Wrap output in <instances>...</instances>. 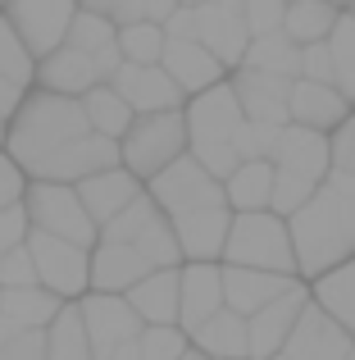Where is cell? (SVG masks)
<instances>
[{
    "label": "cell",
    "mask_w": 355,
    "mask_h": 360,
    "mask_svg": "<svg viewBox=\"0 0 355 360\" xmlns=\"http://www.w3.org/2000/svg\"><path fill=\"white\" fill-rule=\"evenodd\" d=\"M5 155L23 169L27 183L78 187L119 165V141H105L87 128L82 101L27 91L14 123L5 128Z\"/></svg>",
    "instance_id": "obj_1"
},
{
    "label": "cell",
    "mask_w": 355,
    "mask_h": 360,
    "mask_svg": "<svg viewBox=\"0 0 355 360\" xmlns=\"http://www.w3.org/2000/svg\"><path fill=\"white\" fill-rule=\"evenodd\" d=\"M296 251V278L310 288L323 274L355 260V178L328 174V183L287 219Z\"/></svg>",
    "instance_id": "obj_2"
},
{
    "label": "cell",
    "mask_w": 355,
    "mask_h": 360,
    "mask_svg": "<svg viewBox=\"0 0 355 360\" xmlns=\"http://www.w3.org/2000/svg\"><path fill=\"white\" fill-rule=\"evenodd\" d=\"M182 119H187V155L210 178L223 183V178L237 169V132H241V123H246L232 87L219 82V87L192 96L182 105Z\"/></svg>",
    "instance_id": "obj_3"
},
{
    "label": "cell",
    "mask_w": 355,
    "mask_h": 360,
    "mask_svg": "<svg viewBox=\"0 0 355 360\" xmlns=\"http://www.w3.org/2000/svg\"><path fill=\"white\" fill-rule=\"evenodd\" d=\"M333 174V155H328V137L319 132H305L287 123L283 146L274 155V214L278 219H292Z\"/></svg>",
    "instance_id": "obj_4"
},
{
    "label": "cell",
    "mask_w": 355,
    "mask_h": 360,
    "mask_svg": "<svg viewBox=\"0 0 355 360\" xmlns=\"http://www.w3.org/2000/svg\"><path fill=\"white\" fill-rule=\"evenodd\" d=\"M228 269H255V274H278V278H296V251L287 219H278L274 210L264 214H232L228 246L223 260Z\"/></svg>",
    "instance_id": "obj_5"
},
{
    "label": "cell",
    "mask_w": 355,
    "mask_h": 360,
    "mask_svg": "<svg viewBox=\"0 0 355 360\" xmlns=\"http://www.w3.org/2000/svg\"><path fill=\"white\" fill-rule=\"evenodd\" d=\"M182 155H187V119H182V110L137 119L133 128H128V137L119 141V165H123L142 187L151 183V178H160L169 165H178Z\"/></svg>",
    "instance_id": "obj_6"
},
{
    "label": "cell",
    "mask_w": 355,
    "mask_h": 360,
    "mask_svg": "<svg viewBox=\"0 0 355 360\" xmlns=\"http://www.w3.org/2000/svg\"><path fill=\"white\" fill-rule=\"evenodd\" d=\"M23 210H27L32 233L73 242V246H82V251H91V246L100 242V229L91 224V214H87V205H82L78 187H64V183H27Z\"/></svg>",
    "instance_id": "obj_7"
},
{
    "label": "cell",
    "mask_w": 355,
    "mask_h": 360,
    "mask_svg": "<svg viewBox=\"0 0 355 360\" xmlns=\"http://www.w3.org/2000/svg\"><path fill=\"white\" fill-rule=\"evenodd\" d=\"M82 310V328L91 342V360H137V338H142V319L123 297H100L87 292L78 301Z\"/></svg>",
    "instance_id": "obj_8"
},
{
    "label": "cell",
    "mask_w": 355,
    "mask_h": 360,
    "mask_svg": "<svg viewBox=\"0 0 355 360\" xmlns=\"http://www.w3.org/2000/svg\"><path fill=\"white\" fill-rule=\"evenodd\" d=\"M27 255H32L36 283H41L51 297H60L64 306L82 301L91 292V251L60 238H46V233H27Z\"/></svg>",
    "instance_id": "obj_9"
},
{
    "label": "cell",
    "mask_w": 355,
    "mask_h": 360,
    "mask_svg": "<svg viewBox=\"0 0 355 360\" xmlns=\"http://www.w3.org/2000/svg\"><path fill=\"white\" fill-rule=\"evenodd\" d=\"M5 23L14 27V37L27 46L36 64L46 55H55L64 41H69V27L78 18V0H9L0 5Z\"/></svg>",
    "instance_id": "obj_10"
},
{
    "label": "cell",
    "mask_w": 355,
    "mask_h": 360,
    "mask_svg": "<svg viewBox=\"0 0 355 360\" xmlns=\"http://www.w3.org/2000/svg\"><path fill=\"white\" fill-rule=\"evenodd\" d=\"M196 41H201L228 73H237L241 60H246V51H250L246 0H201V5H196Z\"/></svg>",
    "instance_id": "obj_11"
},
{
    "label": "cell",
    "mask_w": 355,
    "mask_h": 360,
    "mask_svg": "<svg viewBox=\"0 0 355 360\" xmlns=\"http://www.w3.org/2000/svg\"><path fill=\"white\" fill-rule=\"evenodd\" d=\"M146 196H151V201L160 205V214L173 224V219H182V214L201 210V205L223 201V183L205 174L192 155H182L178 165L164 169L160 178H151V183H146Z\"/></svg>",
    "instance_id": "obj_12"
},
{
    "label": "cell",
    "mask_w": 355,
    "mask_h": 360,
    "mask_svg": "<svg viewBox=\"0 0 355 360\" xmlns=\"http://www.w3.org/2000/svg\"><path fill=\"white\" fill-rule=\"evenodd\" d=\"M109 87L128 101V110H133L137 119H146V115H173V110L187 105V96L178 91V82L160 69V64H151V69L123 64V69L109 78Z\"/></svg>",
    "instance_id": "obj_13"
},
{
    "label": "cell",
    "mask_w": 355,
    "mask_h": 360,
    "mask_svg": "<svg viewBox=\"0 0 355 360\" xmlns=\"http://www.w3.org/2000/svg\"><path fill=\"white\" fill-rule=\"evenodd\" d=\"M305 306H310V288L296 278L274 306H264L260 315H250L246 319V328H250V360L283 356V347H287V338H292V328H296V319H301Z\"/></svg>",
    "instance_id": "obj_14"
},
{
    "label": "cell",
    "mask_w": 355,
    "mask_h": 360,
    "mask_svg": "<svg viewBox=\"0 0 355 360\" xmlns=\"http://www.w3.org/2000/svg\"><path fill=\"white\" fill-rule=\"evenodd\" d=\"M355 115V110L342 101L337 87H323V82H305L296 78L292 82V96H287V123L292 128H305V132H319V137H333Z\"/></svg>",
    "instance_id": "obj_15"
},
{
    "label": "cell",
    "mask_w": 355,
    "mask_h": 360,
    "mask_svg": "<svg viewBox=\"0 0 355 360\" xmlns=\"http://www.w3.org/2000/svg\"><path fill=\"white\" fill-rule=\"evenodd\" d=\"M351 352H355L351 333L333 315H323L314 301L301 310V319H296L292 338L283 347V356H292V360H347Z\"/></svg>",
    "instance_id": "obj_16"
},
{
    "label": "cell",
    "mask_w": 355,
    "mask_h": 360,
    "mask_svg": "<svg viewBox=\"0 0 355 360\" xmlns=\"http://www.w3.org/2000/svg\"><path fill=\"white\" fill-rule=\"evenodd\" d=\"M223 310V264H182L178 269V328L192 333Z\"/></svg>",
    "instance_id": "obj_17"
},
{
    "label": "cell",
    "mask_w": 355,
    "mask_h": 360,
    "mask_svg": "<svg viewBox=\"0 0 355 360\" xmlns=\"http://www.w3.org/2000/svg\"><path fill=\"white\" fill-rule=\"evenodd\" d=\"M228 87H232L241 115H246L250 123H278V128H287V96H292V78L237 69V73H228Z\"/></svg>",
    "instance_id": "obj_18"
},
{
    "label": "cell",
    "mask_w": 355,
    "mask_h": 360,
    "mask_svg": "<svg viewBox=\"0 0 355 360\" xmlns=\"http://www.w3.org/2000/svg\"><path fill=\"white\" fill-rule=\"evenodd\" d=\"M151 274L155 264L137 246H114V242L91 246V292H100V297H128Z\"/></svg>",
    "instance_id": "obj_19"
},
{
    "label": "cell",
    "mask_w": 355,
    "mask_h": 360,
    "mask_svg": "<svg viewBox=\"0 0 355 360\" xmlns=\"http://www.w3.org/2000/svg\"><path fill=\"white\" fill-rule=\"evenodd\" d=\"M64 46H73V51L87 55V60L96 64L100 82H109L119 69H123V55H119V27L109 23L96 5H78V18H73L69 41H64Z\"/></svg>",
    "instance_id": "obj_20"
},
{
    "label": "cell",
    "mask_w": 355,
    "mask_h": 360,
    "mask_svg": "<svg viewBox=\"0 0 355 360\" xmlns=\"http://www.w3.org/2000/svg\"><path fill=\"white\" fill-rule=\"evenodd\" d=\"M160 69L178 82V91H182L187 101L201 96V91H210V87H219V82H228V69H223L201 41H169Z\"/></svg>",
    "instance_id": "obj_21"
},
{
    "label": "cell",
    "mask_w": 355,
    "mask_h": 360,
    "mask_svg": "<svg viewBox=\"0 0 355 360\" xmlns=\"http://www.w3.org/2000/svg\"><path fill=\"white\" fill-rule=\"evenodd\" d=\"M91 87H100V73H96V64H91L82 51H73V46H60L55 55H46V60L36 64V87L32 91H51V96H64V101H82Z\"/></svg>",
    "instance_id": "obj_22"
},
{
    "label": "cell",
    "mask_w": 355,
    "mask_h": 360,
    "mask_svg": "<svg viewBox=\"0 0 355 360\" xmlns=\"http://www.w3.org/2000/svg\"><path fill=\"white\" fill-rule=\"evenodd\" d=\"M142 192H146V187L137 183L123 165H114V169H105V174L78 183V196H82V205H87V214H91L96 229H105L109 219H119V214H123Z\"/></svg>",
    "instance_id": "obj_23"
},
{
    "label": "cell",
    "mask_w": 355,
    "mask_h": 360,
    "mask_svg": "<svg viewBox=\"0 0 355 360\" xmlns=\"http://www.w3.org/2000/svg\"><path fill=\"white\" fill-rule=\"evenodd\" d=\"M292 283H296V278L255 274V269H228V264H223V306H228L232 315L250 319V315H260L264 306H274V301L283 297Z\"/></svg>",
    "instance_id": "obj_24"
},
{
    "label": "cell",
    "mask_w": 355,
    "mask_h": 360,
    "mask_svg": "<svg viewBox=\"0 0 355 360\" xmlns=\"http://www.w3.org/2000/svg\"><path fill=\"white\" fill-rule=\"evenodd\" d=\"M192 347L205 360H250V328L241 315H232L228 306L219 315H210L201 328H192Z\"/></svg>",
    "instance_id": "obj_25"
},
{
    "label": "cell",
    "mask_w": 355,
    "mask_h": 360,
    "mask_svg": "<svg viewBox=\"0 0 355 360\" xmlns=\"http://www.w3.org/2000/svg\"><path fill=\"white\" fill-rule=\"evenodd\" d=\"M123 301L137 310V319L146 328H173L178 324V269H155Z\"/></svg>",
    "instance_id": "obj_26"
},
{
    "label": "cell",
    "mask_w": 355,
    "mask_h": 360,
    "mask_svg": "<svg viewBox=\"0 0 355 360\" xmlns=\"http://www.w3.org/2000/svg\"><path fill=\"white\" fill-rule=\"evenodd\" d=\"M223 196H228L232 214H264L274 210V165H237L228 178H223Z\"/></svg>",
    "instance_id": "obj_27"
},
{
    "label": "cell",
    "mask_w": 355,
    "mask_h": 360,
    "mask_svg": "<svg viewBox=\"0 0 355 360\" xmlns=\"http://www.w3.org/2000/svg\"><path fill=\"white\" fill-rule=\"evenodd\" d=\"M64 310L60 297H51L46 288H27V292H0V319L18 333H46L55 324V315Z\"/></svg>",
    "instance_id": "obj_28"
},
{
    "label": "cell",
    "mask_w": 355,
    "mask_h": 360,
    "mask_svg": "<svg viewBox=\"0 0 355 360\" xmlns=\"http://www.w3.org/2000/svg\"><path fill=\"white\" fill-rule=\"evenodd\" d=\"M82 115H87V128L105 141H123L128 128L137 123V115L128 110V101L119 96L109 82H100V87H91L87 96H82Z\"/></svg>",
    "instance_id": "obj_29"
},
{
    "label": "cell",
    "mask_w": 355,
    "mask_h": 360,
    "mask_svg": "<svg viewBox=\"0 0 355 360\" xmlns=\"http://www.w3.org/2000/svg\"><path fill=\"white\" fill-rule=\"evenodd\" d=\"M310 301L323 315L337 319L355 342V260L342 264V269H333V274H323L319 283H310Z\"/></svg>",
    "instance_id": "obj_30"
},
{
    "label": "cell",
    "mask_w": 355,
    "mask_h": 360,
    "mask_svg": "<svg viewBox=\"0 0 355 360\" xmlns=\"http://www.w3.org/2000/svg\"><path fill=\"white\" fill-rule=\"evenodd\" d=\"M337 5H319V0H296V5H287V23H283V37L292 46H319L333 37V27H337Z\"/></svg>",
    "instance_id": "obj_31"
},
{
    "label": "cell",
    "mask_w": 355,
    "mask_h": 360,
    "mask_svg": "<svg viewBox=\"0 0 355 360\" xmlns=\"http://www.w3.org/2000/svg\"><path fill=\"white\" fill-rule=\"evenodd\" d=\"M160 224H164L160 205H155L151 196L142 192L123 214H119V219H109L105 229H100V242H114V246H142L155 229H160Z\"/></svg>",
    "instance_id": "obj_32"
},
{
    "label": "cell",
    "mask_w": 355,
    "mask_h": 360,
    "mask_svg": "<svg viewBox=\"0 0 355 360\" xmlns=\"http://www.w3.org/2000/svg\"><path fill=\"white\" fill-rule=\"evenodd\" d=\"M46 360H91V342H87V328H82L78 301L64 306L55 315V324L46 328Z\"/></svg>",
    "instance_id": "obj_33"
},
{
    "label": "cell",
    "mask_w": 355,
    "mask_h": 360,
    "mask_svg": "<svg viewBox=\"0 0 355 360\" xmlns=\"http://www.w3.org/2000/svg\"><path fill=\"white\" fill-rule=\"evenodd\" d=\"M328 55H333V87L355 110V14L351 9L337 14V27L328 37Z\"/></svg>",
    "instance_id": "obj_34"
},
{
    "label": "cell",
    "mask_w": 355,
    "mask_h": 360,
    "mask_svg": "<svg viewBox=\"0 0 355 360\" xmlns=\"http://www.w3.org/2000/svg\"><path fill=\"white\" fill-rule=\"evenodd\" d=\"M241 69H255V73H274V78H301V46H292L283 32L264 37V41H250Z\"/></svg>",
    "instance_id": "obj_35"
},
{
    "label": "cell",
    "mask_w": 355,
    "mask_h": 360,
    "mask_svg": "<svg viewBox=\"0 0 355 360\" xmlns=\"http://www.w3.org/2000/svg\"><path fill=\"white\" fill-rule=\"evenodd\" d=\"M164 46H169V37H164V27H155V23L119 27V55H123V64L151 69V64L164 60Z\"/></svg>",
    "instance_id": "obj_36"
},
{
    "label": "cell",
    "mask_w": 355,
    "mask_h": 360,
    "mask_svg": "<svg viewBox=\"0 0 355 360\" xmlns=\"http://www.w3.org/2000/svg\"><path fill=\"white\" fill-rule=\"evenodd\" d=\"M0 78L14 82V87H23V91L36 87V60L27 55V46L14 37V27L5 23V14H0Z\"/></svg>",
    "instance_id": "obj_37"
},
{
    "label": "cell",
    "mask_w": 355,
    "mask_h": 360,
    "mask_svg": "<svg viewBox=\"0 0 355 360\" xmlns=\"http://www.w3.org/2000/svg\"><path fill=\"white\" fill-rule=\"evenodd\" d=\"M283 132L278 123H241L237 132V165H250V160H260V165H274L278 146H283Z\"/></svg>",
    "instance_id": "obj_38"
},
{
    "label": "cell",
    "mask_w": 355,
    "mask_h": 360,
    "mask_svg": "<svg viewBox=\"0 0 355 360\" xmlns=\"http://www.w3.org/2000/svg\"><path fill=\"white\" fill-rule=\"evenodd\" d=\"M192 352V338L182 328H142L137 338V360H182Z\"/></svg>",
    "instance_id": "obj_39"
},
{
    "label": "cell",
    "mask_w": 355,
    "mask_h": 360,
    "mask_svg": "<svg viewBox=\"0 0 355 360\" xmlns=\"http://www.w3.org/2000/svg\"><path fill=\"white\" fill-rule=\"evenodd\" d=\"M287 23V5L283 0H246V27L250 41H264V37H278Z\"/></svg>",
    "instance_id": "obj_40"
},
{
    "label": "cell",
    "mask_w": 355,
    "mask_h": 360,
    "mask_svg": "<svg viewBox=\"0 0 355 360\" xmlns=\"http://www.w3.org/2000/svg\"><path fill=\"white\" fill-rule=\"evenodd\" d=\"M27 288H41V283H36L27 246H18V251L0 255V292H27Z\"/></svg>",
    "instance_id": "obj_41"
},
{
    "label": "cell",
    "mask_w": 355,
    "mask_h": 360,
    "mask_svg": "<svg viewBox=\"0 0 355 360\" xmlns=\"http://www.w3.org/2000/svg\"><path fill=\"white\" fill-rule=\"evenodd\" d=\"M0 360H46V333H18L0 319Z\"/></svg>",
    "instance_id": "obj_42"
},
{
    "label": "cell",
    "mask_w": 355,
    "mask_h": 360,
    "mask_svg": "<svg viewBox=\"0 0 355 360\" xmlns=\"http://www.w3.org/2000/svg\"><path fill=\"white\" fill-rule=\"evenodd\" d=\"M328 155H333V174L355 178V115L328 137Z\"/></svg>",
    "instance_id": "obj_43"
},
{
    "label": "cell",
    "mask_w": 355,
    "mask_h": 360,
    "mask_svg": "<svg viewBox=\"0 0 355 360\" xmlns=\"http://www.w3.org/2000/svg\"><path fill=\"white\" fill-rule=\"evenodd\" d=\"M27 233H32V224H27V210H23V205H14V210H0V255L27 246Z\"/></svg>",
    "instance_id": "obj_44"
},
{
    "label": "cell",
    "mask_w": 355,
    "mask_h": 360,
    "mask_svg": "<svg viewBox=\"0 0 355 360\" xmlns=\"http://www.w3.org/2000/svg\"><path fill=\"white\" fill-rule=\"evenodd\" d=\"M23 192H27L23 169H18L14 160L0 150V210H14V205H23Z\"/></svg>",
    "instance_id": "obj_45"
},
{
    "label": "cell",
    "mask_w": 355,
    "mask_h": 360,
    "mask_svg": "<svg viewBox=\"0 0 355 360\" xmlns=\"http://www.w3.org/2000/svg\"><path fill=\"white\" fill-rule=\"evenodd\" d=\"M301 78H305V82H323V87H333V55H328V41L305 46V51H301Z\"/></svg>",
    "instance_id": "obj_46"
},
{
    "label": "cell",
    "mask_w": 355,
    "mask_h": 360,
    "mask_svg": "<svg viewBox=\"0 0 355 360\" xmlns=\"http://www.w3.org/2000/svg\"><path fill=\"white\" fill-rule=\"evenodd\" d=\"M23 96H27L23 87H14V82H5V78H0V123H5V128L14 123L18 105H23Z\"/></svg>",
    "instance_id": "obj_47"
},
{
    "label": "cell",
    "mask_w": 355,
    "mask_h": 360,
    "mask_svg": "<svg viewBox=\"0 0 355 360\" xmlns=\"http://www.w3.org/2000/svg\"><path fill=\"white\" fill-rule=\"evenodd\" d=\"M182 360H205V356H201V352H196V347H192V352H187Z\"/></svg>",
    "instance_id": "obj_48"
},
{
    "label": "cell",
    "mask_w": 355,
    "mask_h": 360,
    "mask_svg": "<svg viewBox=\"0 0 355 360\" xmlns=\"http://www.w3.org/2000/svg\"><path fill=\"white\" fill-rule=\"evenodd\" d=\"M0 150H5V123H0Z\"/></svg>",
    "instance_id": "obj_49"
},
{
    "label": "cell",
    "mask_w": 355,
    "mask_h": 360,
    "mask_svg": "<svg viewBox=\"0 0 355 360\" xmlns=\"http://www.w3.org/2000/svg\"><path fill=\"white\" fill-rule=\"evenodd\" d=\"M274 360H292V356H274Z\"/></svg>",
    "instance_id": "obj_50"
},
{
    "label": "cell",
    "mask_w": 355,
    "mask_h": 360,
    "mask_svg": "<svg viewBox=\"0 0 355 360\" xmlns=\"http://www.w3.org/2000/svg\"><path fill=\"white\" fill-rule=\"evenodd\" d=\"M347 9H351V14H355V5H347Z\"/></svg>",
    "instance_id": "obj_51"
},
{
    "label": "cell",
    "mask_w": 355,
    "mask_h": 360,
    "mask_svg": "<svg viewBox=\"0 0 355 360\" xmlns=\"http://www.w3.org/2000/svg\"><path fill=\"white\" fill-rule=\"evenodd\" d=\"M347 360H355V352H351V356H347Z\"/></svg>",
    "instance_id": "obj_52"
}]
</instances>
